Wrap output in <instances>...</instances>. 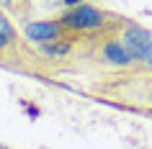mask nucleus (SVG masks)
Wrapping results in <instances>:
<instances>
[{"mask_svg": "<svg viewBox=\"0 0 152 149\" xmlns=\"http://www.w3.org/2000/svg\"><path fill=\"white\" fill-rule=\"evenodd\" d=\"M96 95L132 110H152V64L132 67L124 72H108Z\"/></svg>", "mask_w": 152, "mask_h": 149, "instance_id": "1", "label": "nucleus"}, {"mask_svg": "<svg viewBox=\"0 0 152 149\" xmlns=\"http://www.w3.org/2000/svg\"><path fill=\"white\" fill-rule=\"evenodd\" d=\"M57 18H59L62 28L72 39H80V36H90V33L103 31L116 18V13L106 10L103 5H93V3H67Z\"/></svg>", "mask_w": 152, "mask_h": 149, "instance_id": "2", "label": "nucleus"}, {"mask_svg": "<svg viewBox=\"0 0 152 149\" xmlns=\"http://www.w3.org/2000/svg\"><path fill=\"white\" fill-rule=\"evenodd\" d=\"M116 36H119V44L124 47V52L129 54V59L134 62V67L152 64V31L150 28H144L137 21L121 16Z\"/></svg>", "mask_w": 152, "mask_h": 149, "instance_id": "3", "label": "nucleus"}, {"mask_svg": "<svg viewBox=\"0 0 152 149\" xmlns=\"http://www.w3.org/2000/svg\"><path fill=\"white\" fill-rule=\"evenodd\" d=\"M0 149H8V147H3V144H0Z\"/></svg>", "mask_w": 152, "mask_h": 149, "instance_id": "4", "label": "nucleus"}]
</instances>
